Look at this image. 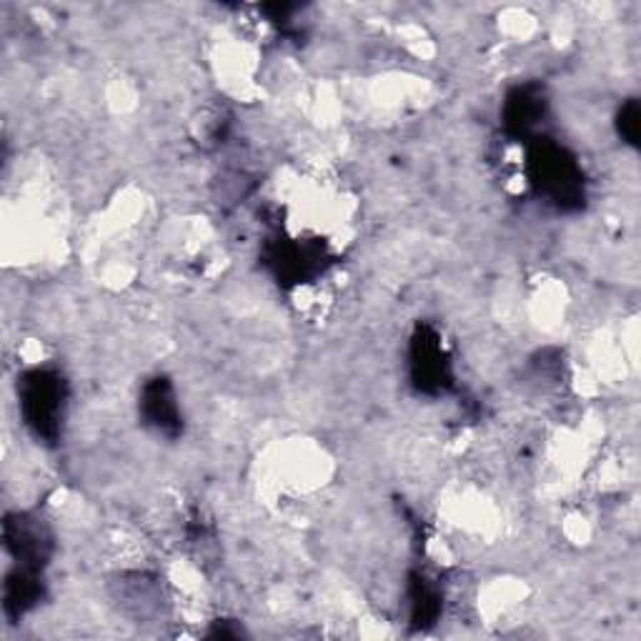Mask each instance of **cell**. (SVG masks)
Returning a JSON list of instances; mask_svg holds the SVG:
<instances>
[{
	"label": "cell",
	"mask_w": 641,
	"mask_h": 641,
	"mask_svg": "<svg viewBox=\"0 0 641 641\" xmlns=\"http://www.w3.org/2000/svg\"><path fill=\"white\" fill-rule=\"evenodd\" d=\"M621 133L629 143H636V136H639V108L636 103H629L627 108L621 110Z\"/></svg>",
	"instance_id": "cell-1"
}]
</instances>
